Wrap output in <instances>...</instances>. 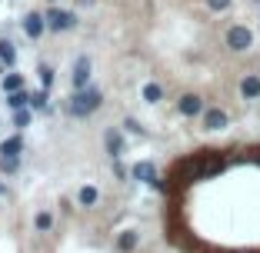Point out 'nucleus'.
Instances as JSON below:
<instances>
[{"label":"nucleus","instance_id":"f257e3e1","mask_svg":"<svg viewBox=\"0 0 260 253\" xmlns=\"http://www.w3.org/2000/svg\"><path fill=\"white\" fill-rule=\"evenodd\" d=\"M97 107H100V93H97V90H90V87L77 90L74 97H70V103H67L70 117H87V114H93Z\"/></svg>","mask_w":260,"mask_h":253},{"label":"nucleus","instance_id":"f03ea898","mask_svg":"<svg viewBox=\"0 0 260 253\" xmlns=\"http://www.w3.org/2000/svg\"><path fill=\"white\" fill-rule=\"evenodd\" d=\"M250 44H253V33L247 30L244 23H234V27L227 30V47H230V50L244 54V50H250Z\"/></svg>","mask_w":260,"mask_h":253},{"label":"nucleus","instance_id":"7ed1b4c3","mask_svg":"<svg viewBox=\"0 0 260 253\" xmlns=\"http://www.w3.org/2000/svg\"><path fill=\"white\" fill-rule=\"evenodd\" d=\"M77 23V17L70 14V10H47V27H50V30H70V27H74Z\"/></svg>","mask_w":260,"mask_h":253},{"label":"nucleus","instance_id":"20e7f679","mask_svg":"<svg viewBox=\"0 0 260 253\" xmlns=\"http://www.w3.org/2000/svg\"><path fill=\"white\" fill-rule=\"evenodd\" d=\"M177 110L184 117H197V114H204V100H200L197 93H184V97L177 100Z\"/></svg>","mask_w":260,"mask_h":253},{"label":"nucleus","instance_id":"39448f33","mask_svg":"<svg viewBox=\"0 0 260 253\" xmlns=\"http://www.w3.org/2000/svg\"><path fill=\"white\" fill-rule=\"evenodd\" d=\"M44 30H47V17L44 14H27L23 17V33H27V37H40Z\"/></svg>","mask_w":260,"mask_h":253},{"label":"nucleus","instance_id":"423d86ee","mask_svg":"<svg viewBox=\"0 0 260 253\" xmlns=\"http://www.w3.org/2000/svg\"><path fill=\"white\" fill-rule=\"evenodd\" d=\"M87 80H90V60H87V57H77V63H74V87L84 90Z\"/></svg>","mask_w":260,"mask_h":253},{"label":"nucleus","instance_id":"0eeeda50","mask_svg":"<svg viewBox=\"0 0 260 253\" xmlns=\"http://www.w3.org/2000/svg\"><path fill=\"white\" fill-rule=\"evenodd\" d=\"M204 127H207V130H223V127H227V114L217 110V107L204 110Z\"/></svg>","mask_w":260,"mask_h":253},{"label":"nucleus","instance_id":"6e6552de","mask_svg":"<svg viewBox=\"0 0 260 253\" xmlns=\"http://www.w3.org/2000/svg\"><path fill=\"white\" fill-rule=\"evenodd\" d=\"M134 176H137V180H144V184H153V187H160V180H157V167H153V163H137V167H134Z\"/></svg>","mask_w":260,"mask_h":253},{"label":"nucleus","instance_id":"1a4fd4ad","mask_svg":"<svg viewBox=\"0 0 260 253\" xmlns=\"http://www.w3.org/2000/svg\"><path fill=\"white\" fill-rule=\"evenodd\" d=\"M240 93H244L247 100H257L260 97V77H257V74H247V77L240 80Z\"/></svg>","mask_w":260,"mask_h":253},{"label":"nucleus","instance_id":"9d476101","mask_svg":"<svg viewBox=\"0 0 260 253\" xmlns=\"http://www.w3.org/2000/svg\"><path fill=\"white\" fill-rule=\"evenodd\" d=\"M104 143H107V154L114 157V160H117V157L123 154V137H120L117 130H107V137H104Z\"/></svg>","mask_w":260,"mask_h":253},{"label":"nucleus","instance_id":"9b49d317","mask_svg":"<svg viewBox=\"0 0 260 253\" xmlns=\"http://www.w3.org/2000/svg\"><path fill=\"white\" fill-rule=\"evenodd\" d=\"M23 150V140L20 137H10V140H4V143H0V154L4 157H17Z\"/></svg>","mask_w":260,"mask_h":253},{"label":"nucleus","instance_id":"f8f14e48","mask_svg":"<svg viewBox=\"0 0 260 253\" xmlns=\"http://www.w3.org/2000/svg\"><path fill=\"white\" fill-rule=\"evenodd\" d=\"M97 187H80V193H77V200H80V207H93L97 203Z\"/></svg>","mask_w":260,"mask_h":253},{"label":"nucleus","instance_id":"ddd939ff","mask_svg":"<svg viewBox=\"0 0 260 253\" xmlns=\"http://www.w3.org/2000/svg\"><path fill=\"white\" fill-rule=\"evenodd\" d=\"M14 60H17V50H14V44H10V40H0V63H7V67H14Z\"/></svg>","mask_w":260,"mask_h":253},{"label":"nucleus","instance_id":"4468645a","mask_svg":"<svg viewBox=\"0 0 260 253\" xmlns=\"http://www.w3.org/2000/svg\"><path fill=\"white\" fill-rule=\"evenodd\" d=\"M7 103H10V110H23L27 103H30V97L23 90H14V93H7Z\"/></svg>","mask_w":260,"mask_h":253},{"label":"nucleus","instance_id":"2eb2a0df","mask_svg":"<svg viewBox=\"0 0 260 253\" xmlns=\"http://www.w3.org/2000/svg\"><path fill=\"white\" fill-rule=\"evenodd\" d=\"M160 97H164V90L157 84H147L144 87V100H147V103H160Z\"/></svg>","mask_w":260,"mask_h":253},{"label":"nucleus","instance_id":"dca6fc26","mask_svg":"<svg viewBox=\"0 0 260 253\" xmlns=\"http://www.w3.org/2000/svg\"><path fill=\"white\" fill-rule=\"evenodd\" d=\"M20 87H23V77H20V74H7V77H4V90H7V93L20 90Z\"/></svg>","mask_w":260,"mask_h":253},{"label":"nucleus","instance_id":"f3484780","mask_svg":"<svg viewBox=\"0 0 260 253\" xmlns=\"http://www.w3.org/2000/svg\"><path fill=\"white\" fill-rule=\"evenodd\" d=\"M37 74H40V84H44V90H50V87H54V70L47 67V63H40Z\"/></svg>","mask_w":260,"mask_h":253},{"label":"nucleus","instance_id":"a211bd4d","mask_svg":"<svg viewBox=\"0 0 260 253\" xmlns=\"http://www.w3.org/2000/svg\"><path fill=\"white\" fill-rule=\"evenodd\" d=\"M134 246H137V233H134V230H127V233H123V237H120V250H134Z\"/></svg>","mask_w":260,"mask_h":253},{"label":"nucleus","instance_id":"6ab92c4d","mask_svg":"<svg viewBox=\"0 0 260 253\" xmlns=\"http://www.w3.org/2000/svg\"><path fill=\"white\" fill-rule=\"evenodd\" d=\"M30 107H34V110H47V90L34 93V97H30Z\"/></svg>","mask_w":260,"mask_h":253},{"label":"nucleus","instance_id":"aec40b11","mask_svg":"<svg viewBox=\"0 0 260 253\" xmlns=\"http://www.w3.org/2000/svg\"><path fill=\"white\" fill-rule=\"evenodd\" d=\"M14 123H17V127H27V123H30V114H27V110H17V114H14Z\"/></svg>","mask_w":260,"mask_h":253},{"label":"nucleus","instance_id":"412c9836","mask_svg":"<svg viewBox=\"0 0 260 253\" xmlns=\"http://www.w3.org/2000/svg\"><path fill=\"white\" fill-rule=\"evenodd\" d=\"M0 170L14 173V170H17V157H4V160H0Z\"/></svg>","mask_w":260,"mask_h":253},{"label":"nucleus","instance_id":"4be33fe9","mask_svg":"<svg viewBox=\"0 0 260 253\" xmlns=\"http://www.w3.org/2000/svg\"><path fill=\"white\" fill-rule=\"evenodd\" d=\"M207 7L220 14V10H227V7H230V0H207Z\"/></svg>","mask_w":260,"mask_h":253},{"label":"nucleus","instance_id":"5701e85b","mask_svg":"<svg viewBox=\"0 0 260 253\" xmlns=\"http://www.w3.org/2000/svg\"><path fill=\"white\" fill-rule=\"evenodd\" d=\"M50 223H54V220H50V213H40L37 216V227H40V230H50Z\"/></svg>","mask_w":260,"mask_h":253},{"label":"nucleus","instance_id":"b1692460","mask_svg":"<svg viewBox=\"0 0 260 253\" xmlns=\"http://www.w3.org/2000/svg\"><path fill=\"white\" fill-rule=\"evenodd\" d=\"M123 127H127V130H130V133H144V127H140V123H137V120H127V123H123Z\"/></svg>","mask_w":260,"mask_h":253},{"label":"nucleus","instance_id":"393cba45","mask_svg":"<svg viewBox=\"0 0 260 253\" xmlns=\"http://www.w3.org/2000/svg\"><path fill=\"white\" fill-rule=\"evenodd\" d=\"M257 4H260V0H257Z\"/></svg>","mask_w":260,"mask_h":253}]
</instances>
